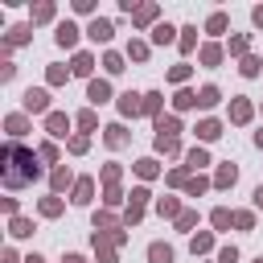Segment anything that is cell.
I'll return each mask as SVG.
<instances>
[{
    "mask_svg": "<svg viewBox=\"0 0 263 263\" xmlns=\"http://www.w3.org/2000/svg\"><path fill=\"white\" fill-rule=\"evenodd\" d=\"M255 25H259V29H263V8H255Z\"/></svg>",
    "mask_w": 263,
    "mask_h": 263,
    "instance_id": "d4e9b609",
    "label": "cell"
},
{
    "mask_svg": "<svg viewBox=\"0 0 263 263\" xmlns=\"http://www.w3.org/2000/svg\"><path fill=\"white\" fill-rule=\"evenodd\" d=\"M156 107H160V95H144V111L156 115Z\"/></svg>",
    "mask_w": 263,
    "mask_h": 263,
    "instance_id": "ac0fdd59",
    "label": "cell"
},
{
    "mask_svg": "<svg viewBox=\"0 0 263 263\" xmlns=\"http://www.w3.org/2000/svg\"><path fill=\"white\" fill-rule=\"evenodd\" d=\"M214 103H218V90H214V86H205V90L197 95V107H214Z\"/></svg>",
    "mask_w": 263,
    "mask_h": 263,
    "instance_id": "9c48e42d",
    "label": "cell"
},
{
    "mask_svg": "<svg viewBox=\"0 0 263 263\" xmlns=\"http://www.w3.org/2000/svg\"><path fill=\"white\" fill-rule=\"evenodd\" d=\"M259 263H263V259H259Z\"/></svg>",
    "mask_w": 263,
    "mask_h": 263,
    "instance_id": "f1b7e54d",
    "label": "cell"
},
{
    "mask_svg": "<svg viewBox=\"0 0 263 263\" xmlns=\"http://www.w3.org/2000/svg\"><path fill=\"white\" fill-rule=\"evenodd\" d=\"M152 41H160V45H164V41H173V25H160V29H152Z\"/></svg>",
    "mask_w": 263,
    "mask_h": 263,
    "instance_id": "8fae6325",
    "label": "cell"
},
{
    "mask_svg": "<svg viewBox=\"0 0 263 263\" xmlns=\"http://www.w3.org/2000/svg\"><path fill=\"white\" fill-rule=\"evenodd\" d=\"M66 263H82V259H78V255H70V259H66Z\"/></svg>",
    "mask_w": 263,
    "mask_h": 263,
    "instance_id": "484cf974",
    "label": "cell"
},
{
    "mask_svg": "<svg viewBox=\"0 0 263 263\" xmlns=\"http://www.w3.org/2000/svg\"><path fill=\"white\" fill-rule=\"evenodd\" d=\"M25 107H29V111H45V107H49V95H45V90H29V95H25Z\"/></svg>",
    "mask_w": 263,
    "mask_h": 263,
    "instance_id": "6da1fadb",
    "label": "cell"
},
{
    "mask_svg": "<svg viewBox=\"0 0 263 263\" xmlns=\"http://www.w3.org/2000/svg\"><path fill=\"white\" fill-rule=\"evenodd\" d=\"M205 247H210V234H197V238H193V255H197V251H205Z\"/></svg>",
    "mask_w": 263,
    "mask_h": 263,
    "instance_id": "603a6c76",
    "label": "cell"
},
{
    "mask_svg": "<svg viewBox=\"0 0 263 263\" xmlns=\"http://www.w3.org/2000/svg\"><path fill=\"white\" fill-rule=\"evenodd\" d=\"M74 201H90V181H78V197Z\"/></svg>",
    "mask_w": 263,
    "mask_h": 263,
    "instance_id": "ffe728a7",
    "label": "cell"
},
{
    "mask_svg": "<svg viewBox=\"0 0 263 263\" xmlns=\"http://www.w3.org/2000/svg\"><path fill=\"white\" fill-rule=\"evenodd\" d=\"M29 263H41V259H37V255H33V259H29Z\"/></svg>",
    "mask_w": 263,
    "mask_h": 263,
    "instance_id": "83f0119b",
    "label": "cell"
},
{
    "mask_svg": "<svg viewBox=\"0 0 263 263\" xmlns=\"http://www.w3.org/2000/svg\"><path fill=\"white\" fill-rule=\"evenodd\" d=\"M255 144H259V148H263V132H259V136H255Z\"/></svg>",
    "mask_w": 263,
    "mask_h": 263,
    "instance_id": "4316f807",
    "label": "cell"
},
{
    "mask_svg": "<svg viewBox=\"0 0 263 263\" xmlns=\"http://www.w3.org/2000/svg\"><path fill=\"white\" fill-rule=\"evenodd\" d=\"M205 29H210V33H222V29H226V16H222V12H214V16H210V25H205Z\"/></svg>",
    "mask_w": 263,
    "mask_h": 263,
    "instance_id": "5bb4252c",
    "label": "cell"
},
{
    "mask_svg": "<svg viewBox=\"0 0 263 263\" xmlns=\"http://www.w3.org/2000/svg\"><path fill=\"white\" fill-rule=\"evenodd\" d=\"M242 74H259V58H247L242 62Z\"/></svg>",
    "mask_w": 263,
    "mask_h": 263,
    "instance_id": "44dd1931",
    "label": "cell"
},
{
    "mask_svg": "<svg viewBox=\"0 0 263 263\" xmlns=\"http://www.w3.org/2000/svg\"><path fill=\"white\" fill-rule=\"evenodd\" d=\"M103 66H107L111 74H119V70H123V58H119V53H107V62H103Z\"/></svg>",
    "mask_w": 263,
    "mask_h": 263,
    "instance_id": "2e32d148",
    "label": "cell"
},
{
    "mask_svg": "<svg viewBox=\"0 0 263 263\" xmlns=\"http://www.w3.org/2000/svg\"><path fill=\"white\" fill-rule=\"evenodd\" d=\"M197 136H201V140H214V136H222V127H218L214 119H205V123H197Z\"/></svg>",
    "mask_w": 263,
    "mask_h": 263,
    "instance_id": "8992f818",
    "label": "cell"
},
{
    "mask_svg": "<svg viewBox=\"0 0 263 263\" xmlns=\"http://www.w3.org/2000/svg\"><path fill=\"white\" fill-rule=\"evenodd\" d=\"M107 140L111 144H123V127H107Z\"/></svg>",
    "mask_w": 263,
    "mask_h": 263,
    "instance_id": "7402d4cb",
    "label": "cell"
},
{
    "mask_svg": "<svg viewBox=\"0 0 263 263\" xmlns=\"http://www.w3.org/2000/svg\"><path fill=\"white\" fill-rule=\"evenodd\" d=\"M234 177H238L234 164H222V168H218V185H234Z\"/></svg>",
    "mask_w": 263,
    "mask_h": 263,
    "instance_id": "30bf717a",
    "label": "cell"
},
{
    "mask_svg": "<svg viewBox=\"0 0 263 263\" xmlns=\"http://www.w3.org/2000/svg\"><path fill=\"white\" fill-rule=\"evenodd\" d=\"M193 103H197L193 90H181V95H177V107H193Z\"/></svg>",
    "mask_w": 263,
    "mask_h": 263,
    "instance_id": "e0dca14e",
    "label": "cell"
},
{
    "mask_svg": "<svg viewBox=\"0 0 263 263\" xmlns=\"http://www.w3.org/2000/svg\"><path fill=\"white\" fill-rule=\"evenodd\" d=\"M107 95H111V86H107V82H90V103H103Z\"/></svg>",
    "mask_w": 263,
    "mask_h": 263,
    "instance_id": "52a82bcc",
    "label": "cell"
},
{
    "mask_svg": "<svg viewBox=\"0 0 263 263\" xmlns=\"http://www.w3.org/2000/svg\"><path fill=\"white\" fill-rule=\"evenodd\" d=\"M58 41H62V45H74V41H78V29H74V25H58Z\"/></svg>",
    "mask_w": 263,
    "mask_h": 263,
    "instance_id": "5b68a950",
    "label": "cell"
},
{
    "mask_svg": "<svg viewBox=\"0 0 263 263\" xmlns=\"http://www.w3.org/2000/svg\"><path fill=\"white\" fill-rule=\"evenodd\" d=\"M119 111H123V115H136V111H144L140 95H123V99H119Z\"/></svg>",
    "mask_w": 263,
    "mask_h": 263,
    "instance_id": "7a4b0ae2",
    "label": "cell"
},
{
    "mask_svg": "<svg viewBox=\"0 0 263 263\" xmlns=\"http://www.w3.org/2000/svg\"><path fill=\"white\" fill-rule=\"evenodd\" d=\"M90 37H95V41H107V37H111V21H95V25H90Z\"/></svg>",
    "mask_w": 263,
    "mask_h": 263,
    "instance_id": "277c9868",
    "label": "cell"
},
{
    "mask_svg": "<svg viewBox=\"0 0 263 263\" xmlns=\"http://www.w3.org/2000/svg\"><path fill=\"white\" fill-rule=\"evenodd\" d=\"M148 259H152V263H173V251H168V247H160V242H152Z\"/></svg>",
    "mask_w": 263,
    "mask_h": 263,
    "instance_id": "3957f363",
    "label": "cell"
},
{
    "mask_svg": "<svg viewBox=\"0 0 263 263\" xmlns=\"http://www.w3.org/2000/svg\"><path fill=\"white\" fill-rule=\"evenodd\" d=\"M74 74H90V58H86V53L74 58Z\"/></svg>",
    "mask_w": 263,
    "mask_h": 263,
    "instance_id": "9a60e30c",
    "label": "cell"
},
{
    "mask_svg": "<svg viewBox=\"0 0 263 263\" xmlns=\"http://www.w3.org/2000/svg\"><path fill=\"white\" fill-rule=\"evenodd\" d=\"M255 205H259V210H263V185H259V189H255Z\"/></svg>",
    "mask_w": 263,
    "mask_h": 263,
    "instance_id": "cb8c5ba5",
    "label": "cell"
},
{
    "mask_svg": "<svg viewBox=\"0 0 263 263\" xmlns=\"http://www.w3.org/2000/svg\"><path fill=\"white\" fill-rule=\"evenodd\" d=\"M189 164H193V168H201V164H210V160H205V152H201V148H193V152H189Z\"/></svg>",
    "mask_w": 263,
    "mask_h": 263,
    "instance_id": "d6986e66",
    "label": "cell"
},
{
    "mask_svg": "<svg viewBox=\"0 0 263 263\" xmlns=\"http://www.w3.org/2000/svg\"><path fill=\"white\" fill-rule=\"evenodd\" d=\"M230 115H234V119H238V123H242V119H251V107H247V103H242V99H238V103H234V107H230Z\"/></svg>",
    "mask_w": 263,
    "mask_h": 263,
    "instance_id": "4fadbf2b",
    "label": "cell"
},
{
    "mask_svg": "<svg viewBox=\"0 0 263 263\" xmlns=\"http://www.w3.org/2000/svg\"><path fill=\"white\" fill-rule=\"evenodd\" d=\"M66 127H70L66 115H49V132H53V136H66Z\"/></svg>",
    "mask_w": 263,
    "mask_h": 263,
    "instance_id": "ba28073f",
    "label": "cell"
},
{
    "mask_svg": "<svg viewBox=\"0 0 263 263\" xmlns=\"http://www.w3.org/2000/svg\"><path fill=\"white\" fill-rule=\"evenodd\" d=\"M218 58H222V49H218V45H205V49H201V62H205V66H214Z\"/></svg>",
    "mask_w": 263,
    "mask_h": 263,
    "instance_id": "7c38bea8",
    "label": "cell"
}]
</instances>
